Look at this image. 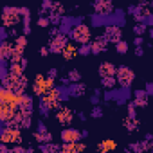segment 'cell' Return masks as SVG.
Wrapping results in <instances>:
<instances>
[{
  "mask_svg": "<svg viewBox=\"0 0 153 153\" xmlns=\"http://www.w3.org/2000/svg\"><path fill=\"white\" fill-rule=\"evenodd\" d=\"M0 142H6V144H22L24 142L22 128L20 126H13V124H2V128H0Z\"/></svg>",
  "mask_w": 153,
  "mask_h": 153,
  "instance_id": "obj_1",
  "label": "cell"
},
{
  "mask_svg": "<svg viewBox=\"0 0 153 153\" xmlns=\"http://www.w3.org/2000/svg\"><path fill=\"white\" fill-rule=\"evenodd\" d=\"M68 38L72 40V42H76V43H90L92 42V31H90V25H87V24H76L72 29H70V33H68Z\"/></svg>",
  "mask_w": 153,
  "mask_h": 153,
  "instance_id": "obj_2",
  "label": "cell"
},
{
  "mask_svg": "<svg viewBox=\"0 0 153 153\" xmlns=\"http://www.w3.org/2000/svg\"><path fill=\"white\" fill-rule=\"evenodd\" d=\"M24 16L20 13V7H11V6H6L2 9V25H6L7 29L11 27H18L22 24Z\"/></svg>",
  "mask_w": 153,
  "mask_h": 153,
  "instance_id": "obj_3",
  "label": "cell"
},
{
  "mask_svg": "<svg viewBox=\"0 0 153 153\" xmlns=\"http://www.w3.org/2000/svg\"><path fill=\"white\" fill-rule=\"evenodd\" d=\"M115 78H117V85L123 87V88H130L135 81V72L133 68H130L128 65H119L117 67V74H115Z\"/></svg>",
  "mask_w": 153,
  "mask_h": 153,
  "instance_id": "obj_4",
  "label": "cell"
},
{
  "mask_svg": "<svg viewBox=\"0 0 153 153\" xmlns=\"http://www.w3.org/2000/svg\"><path fill=\"white\" fill-rule=\"evenodd\" d=\"M68 42H70L68 34L59 31L56 36H52V38L49 40V47H51V52H52V54H61V52H63V49H65V45H67Z\"/></svg>",
  "mask_w": 153,
  "mask_h": 153,
  "instance_id": "obj_5",
  "label": "cell"
},
{
  "mask_svg": "<svg viewBox=\"0 0 153 153\" xmlns=\"http://www.w3.org/2000/svg\"><path fill=\"white\" fill-rule=\"evenodd\" d=\"M22 96H24V92H15L7 87L0 88V103H9L13 106H18L22 101Z\"/></svg>",
  "mask_w": 153,
  "mask_h": 153,
  "instance_id": "obj_6",
  "label": "cell"
},
{
  "mask_svg": "<svg viewBox=\"0 0 153 153\" xmlns=\"http://www.w3.org/2000/svg\"><path fill=\"white\" fill-rule=\"evenodd\" d=\"M54 117H56V121L61 124V126H68V124H72V121H74V110L72 108H68V106H58L56 110H54Z\"/></svg>",
  "mask_w": 153,
  "mask_h": 153,
  "instance_id": "obj_7",
  "label": "cell"
},
{
  "mask_svg": "<svg viewBox=\"0 0 153 153\" xmlns=\"http://www.w3.org/2000/svg\"><path fill=\"white\" fill-rule=\"evenodd\" d=\"M47 90H51L47 74H36V76H34V81H33V94L40 97V96H43Z\"/></svg>",
  "mask_w": 153,
  "mask_h": 153,
  "instance_id": "obj_8",
  "label": "cell"
},
{
  "mask_svg": "<svg viewBox=\"0 0 153 153\" xmlns=\"http://www.w3.org/2000/svg\"><path fill=\"white\" fill-rule=\"evenodd\" d=\"M59 139H61V142H78V140H83V133L78 128L63 126V130L59 133Z\"/></svg>",
  "mask_w": 153,
  "mask_h": 153,
  "instance_id": "obj_9",
  "label": "cell"
},
{
  "mask_svg": "<svg viewBox=\"0 0 153 153\" xmlns=\"http://www.w3.org/2000/svg\"><path fill=\"white\" fill-rule=\"evenodd\" d=\"M103 36L108 40V43H117V42L123 38V27L117 25V24H110V25L105 27Z\"/></svg>",
  "mask_w": 153,
  "mask_h": 153,
  "instance_id": "obj_10",
  "label": "cell"
},
{
  "mask_svg": "<svg viewBox=\"0 0 153 153\" xmlns=\"http://www.w3.org/2000/svg\"><path fill=\"white\" fill-rule=\"evenodd\" d=\"M18 112V106H13L9 103H0V121H2V124H7L15 119Z\"/></svg>",
  "mask_w": 153,
  "mask_h": 153,
  "instance_id": "obj_11",
  "label": "cell"
},
{
  "mask_svg": "<svg viewBox=\"0 0 153 153\" xmlns=\"http://www.w3.org/2000/svg\"><path fill=\"white\" fill-rule=\"evenodd\" d=\"M94 13H103V15H112L114 9V0H94L92 2Z\"/></svg>",
  "mask_w": 153,
  "mask_h": 153,
  "instance_id": "obj_12",
  "label": "cell"
},
{
  "mask_svg": "<svg viewBox=\"0 0 153 153\" xmlns=\"http://www.w3.org/2000/svg\"><path fill=\"white\" fill-rule=\"evenodd\" d=\"M114 24V16L112 15H103V13H94L90 16V25L92 27H106Z\"/></svg>",
  "mask_w": 153,
  "mask_h": 153,
  "instance_id": "obj_13",
  "label": "cell"
},
{
  "mask_svg": "<svg viewBox=\"0 0 153 153\" xmlns=\"http://www.w3.org/2000/svg\"><path fill=\"white\" fill-rule=\"evenodd\" d=\"M90 45H92V54H94V56H99V54L106 52V49H108V40L101 34V36L92 38Z\"/></svg>",
  "mask_w": 153,
  "mask_h": 153,
  "instance_id": "obj_14",
  "label": "cell"
},
{
  "mask_svg": "<svg viewBox=\"0 0 153 153\" xmlns=\"http://www.w3.org/2000/svg\"><path fill=\"white\" fill-rule=\"evenodd\" d=\"M133 103L137 105V108L148 106V103H149V92L146 88H137L133 92Z\"/></svg>",
  "mask_w": 153,
  "mask_h": 153,
  "instance_id": "obj_15",
  "label": "cell"
},
{
  "mask_svg": "<svg viewBox=\"0 0 153 153\" xmlns=\"http://www.w3.org/2000/svg\"><path fill=\"white\" fill-rule=\"evenodd\" d=\"M79 22H83V18L81 16H63V20H61V24H59V31L61 33H70V29L76 25V24H79Z\"/></svg>",
  "mask_w": 153,
  "mask_h": 153,
  "instance_id": "obj_16",
  "label": "cell"
},
{
  "mask_svg": "<svg viewBox=\"0 0 153 153\" xmlns=\"http://www.w3.org/2000/svg\"><path fill=\"white\" fill-rule=\"evenodd\" d=\"M87 88H88V87H87V83H83V81H76V83H70V85H68V92H70V97L78 99V97L85 96Z\"/></svg>",
  "mask_w": 153,
  "mask_h": 153,
  "instance_id": "obj_17",
  "label": "cell"
},
{
  "mask_svg": "<svg viewBox=\"0 0 153 153\" xmlns=\"http://www.w3.org/2000/svg\"><path fill=\"white\" fill-rule=\"evenodd\" d=\"M97 74H99V78L115 76V74H117V67H115L112 61H103V63H99V67H97Z\"/></svg>",
  "mask_w": 153,
  "mask_h": 153,
  "instance_id": "obj_18",
  "label": "cell"
},
{
  "mask_svg": "<svg viewBox=\"0 0 153 153\" xmlns=\"http://www.w3.org/2000/svg\"><path fill=\"white\" fill-rule=\"evenodd\" d=\"M85 149H87V144H83L81 140L61 144V153H79V151H85Z\"/></svg>",
  "mask_w": 153,
  "mask_h": 153,
  "instance_id": "obj_19",
  "label": "cell"
},
{
  "mask_svg": "<svg viewBox=\"0 0 153 153\" xmlns=\"http://www.w3.org/2000/svg\"><path fill=\"white\" fill-rule=\"evenodd\" d=\"M76 42H68L67 45H65V49H63V52H61V58L65 59V61H70V59H74L76 56H79V51H78V47L74 45Z\"/></svg>",
  "mask_w": 153,
  "mask_h": 153,
  "instance_id": "obj_20",
  "label": "cell"
},
{
  "mask_svg": "<svg viewBox=\"0 0 153 153\" xmlns=\"http://www.w3.org/2000/svg\"><path fill=\"white\" fill-rule=\"evenodd\" d=\"M15 51V43H11L9 40H2L0 43V59H11Z\"/></svg>",
  "mask_w": 153,
  "mask_h": 153,
  "instance_id": "obj_21",
  "label": "cell"
},
{
  "mask_svg": "<svg viewBox=\"0 0 153 153\" xmlns=\"http://www.w3.org/2000/svg\"><path fill=\"white\" fill-rule=\"evenodd\" d=\"M18 110H22V112H34V99H33V96H29L27 92H24V96H22V101H20V105H18Z\"/></svg>",
  "mask_w": 153,
  "mask_h": 153,
  "instance_id": "obj_22",
  "label": "cell"
},
{
  "mask_svg": "<svg viewBox=\"0 0 153 153\" xmlns=\"http://www.w3.org/2000/svg\"><path fill=\"white\" fill-rule=\"evenodd\" d=\"M117 148V142L114 140V139H103L97 146H96V149L97 151H101V153H108V151H114Z\"/></svg>",
  "mask_w": 153,
  "mask_h": 153,
  "instance_id": "obj_23",
  "label": "cell"
},
{
  "mask_svg": "<svg viewBox=\"0 0 153 153\" xmlns=\"http://www.w3.org/2000/svg\"><path fill=\"white\" fill-rule=\"evenodd\" d=\"M33 139L38 142V144H45V142H52V133L47 130V131H40V130H36L34 133H33Z\"/></svg>",
  "mask_w": 153,
  "mask_h": 153,
  "instance_id": "obj_24",
  "label": "cell"
},
{
  "mask_svg": "<svg viewBox=\"0 0 153 153\" xmlns=\"http://www.w3.org/2000/svg\"><path fill=\"white\" fill-rule=\"evenodd\" d=\"M15 49H18V51H25V47H27V43H29V40H27V34H18L16 38H15Z\"/></svg>",
  "mask_w": 153,
  "mask_h": 153,
  "instance_id": "obj_25",
  "label": "cell"
},
{
  "mask_svg": "<svg viewBox=\"0 0 153 153\" xmlns=\"http://www.w3.org/2000/svg\"><path fill=\"white\" fill-rule=\"evenodd\" d=\"M38 149L43 151V153H58V151H61V146L52 144V142H45V144H40Z\"/></svg>",
  "mask_w": 153,
  "mask_h": 153,
  "instance_id": "obj_26",
  "label": "cell"
},
{
  "mask_svg": "<svg viewBox=\"0 0 153 153\" xmlns=\"http://www.w3.org/2000/svg\"><path fill=\"white\" fill-rule=\"evenodd\" d=\"M114 45H115V52L121 54V56H124V54L128 52V49H130V43H128L124 38H121V40H119L117 43H114Z\"/></svg>",
  "mask_w": 153,
  "mask_h": 153,
  "instance_id": "obj_27",
  "label": "cell"
},
{
  "mask_svg": "<svg viewBox=\"0 0 153 153\" xmlns=\"http://www.w3.org/2000/svg\"><path fill=\"white\" fill-rule=\"evenodd\" d=\"M123 124H124V128H126L130 133H133V131H137V130H139V121H137V119L126 117V119L123 121Z\"/></svg>",
  "mask_w": 153,
  "mask_h": 153,
  "instance_id": "obj_28",
  "label": "cell"
},
{
  "mask_svg": "<svg viewBox=\"0 0 153 153\" xmlns=\"http://www.w3.org/2000/svg\"><path fill=\"white\" fill-rule=\"evenodd\" d=\"M115 85H117V78H115V76H106V78H101V87H105L106 90L115 88Z\"/></svg>",
  "mask_w": 153,
  "mask_h": 153,
  "instance_id": "obj_29",
  "label": "cell"
},
{
  "mask_svg": "<svg viewBox=\"0 0 153 153\" xmlns=\"http://www.w3.org/2000/svg\"><path fill=\"white\" fill-rule=\"evenodd\" d=\"M51 110H52L51 105H47V103H43V101L38 99V112H40V115H42L43 119H47V117L51 115Z\"/></svg>",
  "mask_w": 153,
  "mask_h": 153,
  "instance_id": "obj_30",
  "label": "cell"
},
{
  "mask_svg": "<svg viewBox=\"0 0 153 153\" xmlns=\"http://www.w3.org/2000/svg\"><path fill=\"white\" fill-rule=\"evenodd\" d=\"M146 31H148V24H146V22H137V24L133 25V34H135V36H144Z\"/></svg>",
  "mask_w": 153,
  "mask_h": 153,
  "instance_id": "obj_31",
  "label": "cell"
},
{
  "mask_svg": "<svg viewBox=\"0 0 153 153\" xmlns=\"http://www.w3.org/2000/svg\"><path fill=\"white\" fill-rule=\"evenodd\" d=\"M67 78L70 79V83L81 81V72H79L78 68H68V72H67Z\"/></svg>",
  "mask_w": 153,
  "mask_h": 153,
  "instance_id": "obj_32",
  "label": "cell"
},
{
  "mask_svg": "<svg viewBox=\"0 0 153 153\" xmlns=\"http://www.w3.org/2000/svg\"><path fill=\"white\" fill-rule=\"evenodd\" d=\"M126 114H128V117L137 119V105H135L133 101H128V105H126Z\"/></svg>",
  "mask_w": 153,
  "mask_h": 153,
  "instance_id": "obj_33",
  "label": "cell"
},
{
  "mask_svg": "<svg viewBox=\"0 0 153 153\" xmlns=\"http://www.w3.org/2000/svg\"><path fill=\"white\" fill-rule=\"evenodd\" d=\"M49 18H51V24H52V25H59L61 20H63V15H59V13H56V11H51V13H49Z\"/></svg>",
  "mask_w": 153,
  "mask_h": 153,
  "instance_id": "obj_34",
  "label": "cell"
},
{
  "mask_svg": "<svg viewBox=\"0 0 153 153\" xmlns=\"http://www.w3.org/2000/svg\"><path fill=\"white\" fill-rule=\"evenodd\" d=\"M105 115V112H103V108L99 106V105H94V108L90 110V117L92 119H101Z\"/></svg>",
  "mask_w": 153,
  "mask_h": 153,
  "instance_id": "obj_35",
  "label": "cell"
},
{
  "mask_svg": "<svg viewBox=\"0 0 153 153\" xmlns=\"http://www.w3.org/2000/svg\"><path fill=\"white\" fill-rule=\"evenodd\" d=\"M36 24H38V27H42V29H47L49 25H52V24H51V18H49V15H43V16H40Z\"/></svg>",
  "mask_w": 153,
  "mask_h": 153,
  "instance_id": "obj_36",
  "label": "cell"
},
{
  "mask_svg": "<svg viewBox=\"0 0 153 153\" xmlns=\"http://www.w3.org/2000/svg\"><path fill=\"white\" fill-rule=\"evenodd\" d=\"M78 51H79V56H88V54H92V45L90 43H81L78 47Z\"/></svg>",
  "mask_w": 153,
  "mask_h": 153,
  "instance_id": "obj_37",
  "label": "cell"
},
{
  "mask_svg": "<svg viewBox=\"0 0 153 153\" xmlns=\"http://www.w3.org/2000/svg\"><path fill=\"white\" fill-rule=\"evenodd\" d=\"M51 11H56V13H59V15L65 16V6L61 2H52V9Z\"/></svg>",
  "mask_w": 153,
  "mask_h": 153,
  "instance_id": "obj_38",
  "label": "cell"
},
{
  "mask_svg": "<svg viewBox=\"0 0 153 153\" xmlns=\"http://www.w3.org/2000/svg\"><path fill=\"white\" fill-rule=\"evenodd\" d=\"M22 58H24V52L18 51V49H15V51H13V56H11L9 61H22Z\"/></svg>",
  "mask_w": 153,
  "mask_h": 153,
  "instance_id": "obj_39",
  "label": "cell"
},
{
  "mask_svg": "<svg viewBox=\"0 0 153 153\" xmlns=\"http://www.w3.org/2000/svg\"><path fill=\"white\" fill-rule=\"evenodd\" d=\"M0 40H9V29L6 25L0 27Z\"/></svg>",
  "mask_w": 153,
  "mask_h": 153,
  "instance_id": "obj_40",
  "label": "cell"
},
{
  "mask_svg": "<svg viewBox=\"0 0 153 153\" xmlns=\"http://www.w3.org/2000/svg\"><path fill=\"white\" fill-rule=\"evenodd\" d=\"M49 54H51V47H49V45L40 47V56H42V58H47Z\"/></svg>",
  "mask_w": 153,
  "mask_h": 153,
  "instance_id": "obj_41",
  "label": "cell"
},
{
  "mask_svg": "<svg viewBox=\"0 0 153 153\" xmlns=\"http://www.w3.org/2000/svg\"><path fill=\"white\" fill-rule=\"evenodd\" d=\"M47 76H49V78H52V79H56V76H58V67H51V68L47 70Z\"/></svg>",
  "mask_w": 153,
  "mask_h": 153,
  "instance_id": "obj_42",
  "label": "cell"
},
{
  "mask_svg": "<svg viewBox=\"0 0 153 153\" xmlns=\"http://www.w3.org/2000/svg\"><path fill=\"white\" fill-rule=\"evenodd\" d=\"M59 33V25H52L51 29H49V38H52V36H56Z\"/></svg>",
  "mask_w": 153,
  "mask_h": 153,
  "instance_id": "obj_43",
  "label": "cell"
},
{
  "mask_svg": "<svg viewBox=\"0 0 153 153\" xmlns=\"http://www.w3.org/2000/svg\"><path fill=\"white\" fill-rule=\"evenodd\" d=\"M11 149L7 148V144L6 142H0V153H9Z\"/></svg>",
  "mask_w": 153,
  "mask_h": 153,
  "instance_id": "obj_44",
  "label": "cell"
},
{
  "mask_svg": "<svg viewBox=\"0 0 153 153\" xmlns=\"http://www.w3.org/2000/svg\"><path fill=\"white\" fill-rule=\"evenodd\" d=\"M36 130H40V131H47L49 128H47V124H45L43 121H40V123H38V126H36Z\"/></svg>",
  "mask_w": 153,
  "mask_h": 153,
  "instance_id": "obj_45",
  "label": "cell"
},
{
  "mask_svg": "<svg viewBox=\"0 0 153 153\" xmlns=\"http://www.w3.org/2000/svg\"><path fill=\"white\" fill-rule=\"evenodd\" d=\"M142 54H144V49H142V45H137V47H135V56H139V58H140Z\"/></svg>",
  "mask_w": 153,
  "mask_h": 153,
  "instance_id": "obj_46",
  "label": "cell"
},
{
  "mask_svg": "<svg viewBox=\"0 0 153 153\" xmlns=\"http://www.w3.org/2000/svg\"><path fill=\"white\" fill-rule=\"evenodd\" d=\"M133 43H135V45H142V43H144V36H135Z\"/></svg>",
  "mask_w": 153,
  "mask_h": 153,
  "instance_id": "obj_47",
  "label": "cell"
},
{
  "mask_svg": "<svg viewBox=\"0 0 153 153\" xmlns=\"http://www.w3.org/2000/svg\"><path fill=\"white\" fill-rule=\"evenodd\" d=\"M146 90L149 92V96H153V81H149V83L146 85Z\"/></svg>",
  "mask_w": 153,
  "mask_h": 153,
  "instance_id": "obj_48",
  "label": "cell"
},
{
  "mask_svg": "<svg viewBox=\"0 0 153 153\" xmlns=\"http://www.w3.org/2000/svg\"><path fill=\"white\" fill-rule=\"evenodd\" d=\"M78 117H79V121H85V119H87V115H85L83 112H79V114H78Z\"/></svg>",
  "mask_w": 153,
  "mask_h": 153,
  "instance_id": "obj_49",
  "label": "cell"
},
{
  "mask_svg": "<svg viewBox=\"0 0 153 153\" xmlns=\"http://www.w3.org/2000/svg\"><path fill=\"white\" fill-rule=\"evenodd\" d=\"M81 133H83V139H87V137H88V130H81Z\"/></svg>",
  "mask_w": 153,
  "mask_h": 153,
  "instance_id": "obj_50",
  "label": "cell"
},
{
  "mask_svg": "<svg viewBox=\"0 0 153 153\" xmlns=\"http://www.w3.org/2000/svg\"><path fill=\"white\" fill-rule=\"evenodd\" d=\"M146 140H149V142H151V140H153V135H151V133H146Z\"/></svg>",
  "mask_w": 153,
  "mask_h": 153,
  "instance_id": "obj_51",
  "label": "cell"
},
{
  "mask_svg": "<svg viewBox=\"0 0 153 153\" xmlns=\"http://www.w3.org/2000/svg\"><path fill=\"white\" fill-rule=\"evenodd\" d=\"M149 36L153 38V25H151V29H149Z\"/></svg>",
  "mask_w": 153,
  "mask_h": 153,
  "instance_id": "obj_52",
  "label": "cell"
},
{
  "mask_svg": "<svg viewBox=\"0 0 153 153\" xmlns=\"http://www.w3.org/2000/svg\"><path fill=\"white\" fill-rule=\"evenodd\" d=\"M149 149H151V151H153V142H151V148H149Z\"/></svg>",
  "mask_w": 153,
  "mask_h": 153,
  "instance_id": "obj_53",
  "label": "cell"
},
{
  "mask_svg": "<svg viewBox=\"0 0 153 153\" xmlns=\"http://www.w3.org/2000/svg\"><path fill=\"white\" fill-rule=\"evenodd\" d=\"M151 42H153V38H151Z\"/></svg>",
  "mask_w": 153,
  "mask_h": 153,
  "instance_id": "obj_54",
  "label": "cell"
}]
</instances>
